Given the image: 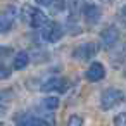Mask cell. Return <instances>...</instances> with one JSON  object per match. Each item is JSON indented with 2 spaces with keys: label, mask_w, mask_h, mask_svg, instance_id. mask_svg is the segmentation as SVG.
<instances>
[{
  "label": "cell",
  "mask_w": 126,
  "mask_h": 126,
  "mask_svg": "<svg viewBox=\"0 0 126 126\" xmlns=\"http://www.w3.org/2000/svg\"><path fill=\"white\" fill-rule=\"evenodd\" d=\"M11 76V69L4 64H0V79H7Z\"/></svg>",
  "instance_id": "16"
},
{
  "label": "cell",
  "mask_w": 126,
  "mask_h": 126,
  "mask_svg": "<svg viewBox=\"0 0 126 126\" xmlns=\"http://www.w3.org/2000/svg\"><path fill=\"white\" fill-rule=\"evenodd\" d=\"M40 35H42V40H45L47 43H57L64 36V28L59 23H48L40 30Z\"/></svg>",
  "instance_id": "4"
},
{
  "label": "cell",
  "mask_w": 126,
  "mask_h": 126,
  "mask_svg": "<svg viewBox=\"0 0 126 126\" xmlns=\"http://www.w3.org/2000/svg\"><path fill=\"white\" fill-rule=\"evenodd\" d=\"M124 76H126V73H124Z\"/></svg>",
  "instance_id": "20"
},
{
  "label": "cell",
  "mask_w": 126,
  "mask_h": 126,
  "mask_svg": "<svg viewBox=\"0 0 126 126\" xmlns=\"http://www.w3.org/2000/svg\"><path fill=\"white\" fill-rule=\"evenodd\" d=\"M123 100H124V93L121 90H117V88H107L100 95V107H102V110H109V109L119 105Z\"/></svg>",
  "instance_id": "2"
},
{
  "label": "cell",
  "mask_w": 126,
  "mask_h": 126,
  "mask_svg": "<svg viewBox=\"0 0 126 126\" xmlns=\"http://www.w3.org/2000/svg\"><path fill=\"white\" fill-rule=\"evenodd\" d=\"M67 4H69V7L73 11V16H74L76 11H78V7H79V4H81V0H67Z\"/></svg>",
  "instance_id": "17"
},
{
  "label": "cell",
  "mask_w": 126,
  "mask_h": 126,
  "mask_svg": "<svg viewBox=\"0 0 126 126\" xmlns=\"http://www.w3.org/2000/svg\"><path fill=\"white\" fill-rule=\"evenodd\" d=\"M83 17H85V23L88 26H95L102 19V9L97 4H86L83 7Z\"/></svg>",
  "instance_id": "7"
},
{
  "label": "cell",
  "mask_w": 126,
  "mask_h": 126,
  "mask_svg": "<svg viewBox=\"0 0 126 126\" xmlns=\"http://www.w3.org/2000/svg\"><path fill=\"white\" fill-rule=\"evenodd\" d=\"M28 64H30V54H28L26 50H19V52L14 55V62H12L14 69L21 71V69L28 67Z\"/></svg>",
  "instance_id": "11"
},
{
  "label": "cell",
  "mask_w": 126,
  "mask_h": 126,
  "mask_svg": "<svg viewBox=\"0 0 126 126\" xmlns=\"http://www.w3.org/2000/svg\"><path fill=\"white\" fill-rule=\"evenodd\" d=\"M16 126H50V124L45 119H42L38 114L28 112V114H23L21 117H17Z\"/></svg>",
  "instance_id": "9"
},
{
  "label": "cell",
  "mask_w": 126,
  "mask_h": 126,
  "mask_svg": "<svg viewBox=\"0 0 126 126\" xmlns=\"http://www.w3.org/2000/svg\"><path fill=\"white\" fill-rule=\"evenodd\" d=\"M36 4H40V5H43V7H48V9H52L54 12H61L62 9H64V0H35Z\"/></svg>",
  "instance_id": "12"
},
{
  "label": "cell",
  "mask_w": 126,
  "mask_h": 126,
  "mask_svg": "<svg viewBox=\"0 0 126 126\" xmlns=\"http://www.w3.org/2000/svg\"><path fill=\"white\" fill-rule=\"evenodd\" d=\"M119 42V30L116 28V26H107V28H104L102 31H100V43H102V47L104 48H112L116 43Z\"/></svg>",
  "instance_id": "6"
},
{
  "label": "cell",
  "mask_w": 126,
  "mask_h": 126,
  "mask_svg": "<svg viewBox=\"0 0 126 126\" xmlns=\"http://www.w3.org/2000/svg\"><path fill=\"white\" fill-rule=\"evenodd\" d=\"M69 88V83L66 78H59V76H52L48 79H45L40 86V90L43 93H64Z\"/></svg>",
  "instance_id": "3"
},
{
  "label": "cell",
  "mask_w": 126,
  "mask_h": 126,
  "mask_svg": "<svg viewBox=\"0 0 126 126\" xmlns=\"http://www.w3.org/2000/svg\"><path fill=\"white\" fill-rule=\"evenodd\" d=\"M14 11L16 9L12 7L11 12L7 9V11H4L2 14H0V33H7L9 30H12V26H14V16H16Z\"/></svg>",
  "instance_id": "10"
},
{
  "label": "cell",
  "mask_w": 126,
  "mask_h": 126,
  "mask_svg": "<svg viewBox=\"0 0 126 126\" xmlns=\"http://www.w3.org/2000/svg\"><path fill=\"white\" fill-rule=\"evenodd\" d=\"M97 52H98V45L95 42H86V43H83V45H79L73 50V57L76 61H88Z\"/></svg>",
  "instance_id": "5"
},
{
  "label": "cell",
  "mask_w": 126,
  "mask_h": 126,
  "mask_svg": "<svg viewBox=\"0 0 126 126\" xmlns=\"http://www.w3.org/2000/svg\"><path fill=\"white\" fill-rule=\"evenodd\" d=\"M85 78L92 83H97V81H102L105 78V67L102 62H92L90 67L86 69L85 73Z\"/></svg>",
  "instance_id": "8"
},
{
  "label": "cell",
  "mask_w": 126,
  "mask_h": 126,
  "mask_svg": "<svg viewBox=\"0 0 126 126\" xmlns=\"http://www.w3.org/2000/svg\"><path fill=\"white\" fill-rule=\"evenodd\" d=\"M0 126H5V124H2V123H0Z\"/></svg>",
  "instance_id": "19"
},
{
  "label": "cell",
  "mask_w": 126,
  "mask_h": 126,
  "mask_svg": "<svg viewBox=\"0 0 126 126\" xmlns=\"http://www.w3.org/2000/svg\"><path fill=\"white\" fill-rule=\"evenodd\" d=\"M21 19L24 24H28L30 28H35V30H42L43 26L48 24V17L38 7H33V5L21 7Z\"/></svg>",
  "instance_id": "1"
},
{
  "label": "cell",
  "mask_w": 126,
  "mask_h": 126,
  "mask_svg": "<svg viewBox=\"0 0 126 126\" xmlns=\"http://www.w3.org/2000/svg\"><path fill=\"white\" fill-rule=\"evenodd\" d=\"M66 126H83V117L78 116V114H73V116H69Z\"/></svg>",
  "instance_id": "14"
},
{
  "label": "cell",
  "mask_w": 126,
  "mask_h": 126,
  "mask_svg": "<svg viewBox=\"0 0 126 126\" xmlns=\"http://www.w3.org/2000/svg\"><path fill=\"white\" fill-rule=\"evenodd\" d=\"M43 109H48V110H55L57 107H59V98L57 97H45L43 100H42V104H40Z\"/></svg>",
  "instance_id": "13"
},
{
  "label": "cell",
  "mask_w": 126,
  "mask_h": 126,
  "mask_svg": "<svg viewBox=\"0 0 126 126\" xmlns=\"http://www.w3.org/2000/svg\"><path fill=\"white\" fill-rule=\"evenodd\" d=\"M114 124L116 126H124L126 124V112H121L114 117Z\"/></svg>",
  "instance_id": "15"
},
{
  "label": "cell",
  "mask_w": 126,
  "mask_h": 126,
  "mask_svg": "<svg viewBox=\"0 0 126 126\" xmlns=\"http://www.w3.org/2000/svg\"><path fill=\"white\" fill-rule=\"evenodd\" d=\"M7 52H11V48H7V47H0V55H5Z\"/></svg>",
  "instance_id": "18"
}]
</instances>
